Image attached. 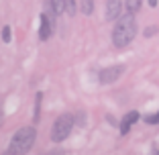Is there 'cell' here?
<instances>
[{
	"label": "cell",
	"instance_id": "obj_1",
	"mask_svg": "<svg viewBox=\"0 0 159 155\" xmlns=\"http://www.w3.org/2000/svg\"><path fill=\"white\" fill-rule=\"evenodd\" d=\"M135 35H137L135 14L126 12L122 19L116 21V25H114V29H112V43H114V47H118V49L126 47V45L135 39Z\"/></svg>",
	"mask_w": 159,
	"mask_h": 155
},
{
	"label": "cell",
	"instance_id": "obj_2",
	"mask_svg": "<svg viewBox=\"0 0 159 155\" xmlns=\"http://www.w3.org/2000/svg\"><path fill=\"white\" fill-rule=\"evenodd\" d=\"M37 139V131L35 127H23L14 133V137L10 139L8 145V155H25L31 151V147L35 145Z\"/></svg>",
	"mask_w": 159,
	"mask_h": 155
},
{
	"label": "cell",
	"instance_id": "obj_3",
	"mask_svg": "<svg viewBox=\"0 0 159 155\" xmlns=\"http://www.w3.org/2000/svg\"><path fill=\"white\" fill-rule=\"evenodd\" d=\"M71 129H74V116L71 114H61L55 122H53L51 129V141L53 143H61L70 137Z\"/></svg>",
	"mask_w": 159,
	"mask_h": 155
},
{
	"label": "cell",
	"instance_id": "obj_4",
	"mask_svg": "<svg viewBox=\"0 0 159 155\" xmlns=\"http://www.w3.org/2000/svg\"><path fill=\"white\" fill-rule=\"evenodd\" d=\"M53 27H55V23H53V12H51V10H47V12L41 14V29H39V39H41V41H47V39L51 37V33H53Z\"/></svg>",
	"mask_w": 159,
	"mask_h": 155
},
{
	"label": "cell",
	"instance_id": "obj_5",
	"mask_svg": "<svg viewBox=\"0 0 159 155\" xmlns=\"http://www.w3.org/2000/svg\"><path fill=\"white\" fill-rule=\"evenodd\" d=\"M125 71V66H112V67H104L102 71L98 74L100 82L102 84H112V82H116L118 78H120V74Z\"/></svg>",
	"mask_w": 159,
	"mask_h": 155
},
{
	"label": "cell",
	"instance_id": "obj_6",
	"mask_svg": "<svg viewBox=\"0 0 159 155\" xmlns=\"http://www.w3.org/2000/svg\"><path fill=\"white\" fill-rule=\"evenodd\" d=\"M122 8V0H106V6H104V14H106V21H116L118 14Z\"/></svg>",
	"mask_w": 159,
	"mask_h": 155
},
{
	"label": "cell",
	"instance_id": "obj_7",
	"mask_svg": "<svg viewBox=\"0 0 159 155\" xmlns=\"http://www.w3.org/2000/svg\"><path fill=\"white\" fill-rule=\"evenodd\" d=\"M137 121H139V112H137V110H131V112L122 118V122H120V135H126Z\"/></svg>",
	"mask_w": 159,
	"mask_h": 155
},
{
	"label": "cell",
	"instance_id": "obj_8",
	"mask_svg": "<svg viewBox=\"0 0 159 155\" xmlns=\"http://www.w3.org/2000/svg\"><path fill=\"white\" fill-rule=\"evenodd\" d=\"M47 10H51L53 14H63L66 12V0H49Z\"/></svg>",
	"mask_w": 159,
	"mask_h": 155
},
{
	"label": "cell",
	"instance_id": "obj_9",
	"mask_svg": "<svg viewBox=\"0 0 159 155\" xmlns=\"http://www.w3.org/2000/svg\"><path fill=\"white\" fill-rule=\"evenodd\" d=\"M125 4H126V12L129 14H137L141 8V0H126Z\"/></svg>",
	"mask_w": 159,
	"mask_h": 155
},
{
	"label": "cell",
	"instance_id": "obj_10",
	"mask_svg": "<svg viewBox=\"0 0 159 155\" xmlns=\"http://www.w3.org/2000/svg\"><path fill=\"white\" fill-rule=\"evenodd\" d=\"M80 10H82V12L84 14H92V10H94V2L92 0H80Z\"/></svg>",
	"mask_w": 159,
	"mask_h": 155
},
{
	"label": "cell",
	"instance_id": "obj_11",
	"mask_svg": "<svg viewBox=\"0 0 159 155\" xmlns=\"http://www.w3.org/2000/svg\"><path fill=\"white\" fill-rule=\"evenodd\" d=\"M66 12L70 16H74L78 12V0H66Z\"/></svg>",
	"mask_w": 159,
	"mask_h": 155
},
{
	"label": "cell",
	"instance_id": "obj_12",
	"mask_svg": "<svg viewBox=\"0 0 159 155\" xmlns=\"http://www.w3.org/2000/svg\"><path fill=\"white\" fill-rule=\"evenodd\" d=\"M145 122H147V125H159V110L155 114H147V116H145Z\"/></svg>",
	"mask_w": 159,
	"mask_h": 155
},
{
	"label": "cell",
	"instance_id": "obj_13",
	"mask_svg": "<svg viewBox=\"0 0 159 155\" xmlns=\"http://www.w3.org/2000/svg\"><path fill=\"white\" fill-rule=\"evenodd\" d=\"M41 100H43V94H37V104H35V121H39V110H41Z\"/></svg>",
	"mask_w": 159,
	"mask_h": 155
},
{
	"label": "cell",
	"instance_id": "obj_14",
	"mask_svg": "<svg viewBox=\"0 0 159 155\" xmlns=\"http://www.w3.org/2000/svg\"><path fill=\"white\" fill-rule=\"evenodd\" d=\"M2 39H4L6 43L10 41V27H4V29H2Z\"/></svg>",
	"mask_w": 159,
	"mask_h": 155
},
{
	"label": "cell",
	"instance_id": "obj_15",
	"mask_svg": "<svg viewBox=\"0 0 159 155\" xmlns=\"http://www.w3.org/2000/svg\"><path fill=\"white\" fill-rule=\"evenodd\" d=\"M155 33H157V27H149L145 31V37H151V35H155Z\"/></svg>",
	"mask_w": 159,
	"mask_h": 155
},
{
	"label": "cell",
	"instance_id": "obj_16",
	"mask_svg": "<svg viewBox=\"0 0 159 155\" xmlns=\"http://www.w3.org/2000/svg\"><path fill=\"white\" fill-rule=\"evenodd\" d=\"M43 155H66L61 149H53V151H47V153H43Z\"/></svg>",
	"mask_w": 159,
	"mask_h": 155
},
{
	"label": "cell",
	"instance_id": "obj_17",
	"mask_svg": "<svg viewBox=\"0 0 159 155\" xmlns=\"http://www.w3.org/2000/svg\"><path fill=\"white\" fill-rule=\"evenodd\" d=\"M149 2V6H157V0H147Z\"/></svg>",
	"mask_w": 159,
	"mask_h": 155
},
{
	"label": "cell",
	"instance_id": "obj_18",
	"mask_svg": "<svg viewBox=\"0 0 159 155\" xmlns=\"http://www.w3.org/2000/svg\"><path fill=\"white\" fill-rule=\"evenodd\" d=\"M151 155H159V151H153V153H151Z\"/></svg>",
	"mask_w": 159,
	"mask_h": 155
}]
</instances>
